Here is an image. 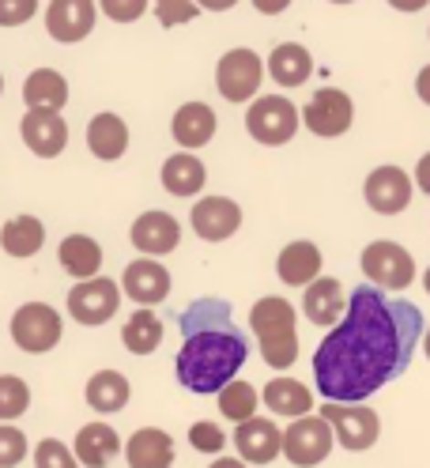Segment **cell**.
<instances>
[{"instance_id":"603a6c76","label":"cell","mask_w":430,"mask_h":468,"mask_svg":"<svg viewBox=\"0 0 430 468\" xmlns=\"http://www.w3.org/2000/svg\"><path fill=\"white\" fill-rule=\"evenodd\" d=\"M129 468H170L174 464V438L163 427H140L125 442Z\"/></svg>"},{"instance_id":"cb8c5ba5","label":"cell","mask_w":430,"mask_h":468,"mask_svg":"<svg viewBox=\"0 0 430 468\" xmlns=\"http://www.w3.org/2000/svg\"><path fill=\"white\" fill-rule=\"evenodd\" d=\"M88 152L102 163H118L129 152V125L110 110L95 113L88 122Z\"/></svg>"},{"instance_id":"4316f807","label":"cell","mask_w":430,"mask_h":468,"mask_svg":"<svg viewBox=\"0 0 430 468\" xmlns=\"http://www.w3.org/2000/svg\"><path fill=\"white\" fill-rule=\"evenodd\" d=\"M205 182H208V166L200 163L193 152H174L163 163V189L170 197L189 200V197H196L200 189H205Z\"/></svg>"},{"instance_id":"1f68e13d","label":"cell","mask_w":430,"mask_h":468,"mask_svg":"<svg viewBox=\"0 0 430 468\" xmlns=\"http://www.w3.org/2000/svg\"><path fill=\"white\" fill-rule=\"evenodd\" d=\"M121 344L132 351V356H152V351H159L163 344V321L152 306H140L121 329Z\"/></svg>"},{"instance_id":"60d3db41","label":"cell","mask_w":430,"mask_h":468,"mask_svg":"<svg viewBox=\"0 0 430 468\" xmlns=\"http://www.w3.org/2000/svg\"><path fill=\"white\" fill-rule=\"evenodd\" d=\"M253 8L261 16H283L287 8H291V0H253Z\"/></svg>"},{"instance_id":"44dd1931","label":"cell","mask_w":430,"mask_h":468,"mask_svg":"<svg viewBox=\"0 0 430 468\" xmlns=\"http://www.w3.org/2000/svg\"><path fill=\"white\" fill-rule=\"evenodd\" d=\"M215 129H219V122L208 102H182L178 113L170 117V133H174V140L185 152H196V148H205V144H212Z\"/></svg>"},{"instance_id":"d6986e66","label":"cell","mask_w":430,"mask_h":468,"mask_svg":"<svg viewBox=\"0 0 430 468\" xmlns=\"http://www.w3.org/2000/svg\"><path fill=\"white\" fill-rule=\"evenodd\" d=\"M348 299H351V295H343V283H340V280L318 276V280L306 287V295H302V314L313 321V325L332 329L336 321L348 314Z\"/></svg>"},{"instance_id":"ab89813d","label":"cell","mask_w":430,"mask_h":468,"mask_svg":"<svg viewBox=\"0 0 430 468\" xmlns=\"http://www.w3.org/2000/svg\"><path fill=\"white\" fill-rule=\"evenodd\" d=\"M38 16V0H0V27H23Z\"/></svg>"},{"instance_id":"f546056e","label":"cell","mask_w":430,"mask_h":468,"mask_svg":"<svg viewBox=\"0 0 430 468\" xmlns=\"http://www.w3.org/2000/svg\"><path fill=\"white\" fill-rule=\"evenodd\" d=\"M23 102L26 110H57L68 106V80L57 69H35L23 80Z\"/></svg>"},{"instance_id":"ee69618b","label":"cell","mask_w":430,"mask_h":468,"mask_svg":"<svg viewBox=\"0 0 430 468\" xmlns=\"http://www.w3.org/2000/svg\"><path fill=\"white\" fill-rule=\"evenodd\" d=\"M426 5H430V0H389V8L404 12V16H412V12H423Z\"/></svg>"},{"instance_id":"484cf974","label":"cell","mask_w":430,"mask_h":468,"mask_svg":"<svg viewBox=\"0 0 430 468\" xmlns=\"http://www.w3.org/2000/svg\"><path fill=\"white\" fill-rule=\"evenodd\" d=\"M132 397V386L121 370H95L88 378V386H83V400H88L99 416H113L121 412Z\"/></svg>"},{"instance_id":"277c9868","label":"cell","mask_w":430,"mask_h":468,"mask_svg":"<svg viewBox=\"0 0 430 468\" xmlns=\"http://www.w3.org/2000/svg\"><path fill=\"white\" fill-rule=\"evenodd\" d=\"M299 125H302V110L283 95H257L246 110V133L257 144H265V148H283V144H291Z\"/></svg>"},{"instance_id":"ac0fdd59","label":"cell","mask_w":430,"mask_h":468,"mask_svg":"<svg viewBox=\"0 0 430 468\" xmlns=\"http://www.w3.org/2000/svg\"><path fill=\"white\" fill-rule=\"evenodd\" d=\"M235 450L246 464H272L283 453V431L265 416H253L235 427Z\"/></svg>"},{"instance_id":"8fae6325","label":"cell","mask_w":430,"mask_h":468,"mask_svg":"<svg viewBox=\"0 0 430 468\" xmlns=\"http://www.w3.org/2000/svg\"><path fill=\"white\" fill-rule=\"evenodd\" d=\"M355 122V102L348 91H340V87H321V91H313V99L302 106V125L321 136V140H336L351 129Z\"/></svg>"},{"instance_id":"e0dca14e","label":"cell","mask_w":430,"mask_h":468,"mask_svg":"<svg viewBox=\"0 0 430 468\" xmlns=\"http://www.w3.org/2000/svg\"><path fill=\"white\" fill-rule=\"evenodd\" d=\"M129 239L140 250V257H166V253H174L178 242H182V223L170 216V212L152 208V212L136 216Z\"/></svg>"},{"instance_id":"83f0119b","label":"cell","mask_w":430,"mask_h":468,"mask_svg":"<svg viewBox=\"0 0 430 468\" xmlns=\"http://www.w3.org/2000/svg\"><path fill=\"white\" fill-rule=\"evenodd\" d=\"M57 261L61 269L79 283V280H91L102 272V246L91 239V234H68L57 246Z\"/></svg>"},{"instance_id":"2e32d148","label":"cell","mask_w":430,"mask_h":468,"mask_svg":"<svg viewBox=\"0 0 430 468\" xmlns=\"http://www.w3.org/2000/svg\"><path fill=\"white\" fill-rule=\"evenodd\" d=\"M189 223L205 242H226L242 227V208L231 197H200L189 212Z\"/></svg>"},{"instance_id":"8992f818","label":"cell","mask_w":430,"mask_h":468,"mask_svg":"<svg viewBox=\"0 0 430 468\" xmlns=\"http://www.w3.org/2000/svg\"><path fill=\"white\" fill-rule=\"evenodd\" d=\"M12 344L26 356H46L61 344L65 336V321L49 303H23L16 314H12Z\"/></svg>"},{"instance_id":"d4e9b609","label":"cell","mask_w":430,"mask_h":468,"mask_svg":"<svg viewBox=\"0 0 430 468\" xmlns=\"http://www.w3.org/2000/svg\"><path fill=\"white\" fill-rule=\"evenodd\" d=\"M261 400H265V408L272 416H283V420H302V416H309L313 412V393H309V386H302L299 378H272V382L265 386V393H261Z\"/></svg>"},{"instance_id":"d6a6232c","label":"cell","mask_w":430,"mask_h":468,"mask_svg":"<svg viewBox=\"0 0 430 468\" xmlns=\"http://www.w3.org/2000/svg\"><path fill=\"white\" fill-rule=\"evenodd\" d=\"M219 400V416L223 420H231V423H246L257 416V404H261V393H257L249 382H242V378H235L231 386H223L215 393Z\"/></svg>"},{"instance_id":"30bf717a","label":"cell","mask_w":430,"mask_h":468,"mask_svg":"<svg viewBox=\"0 0 430 468\" xmlns=\"http://www.w3.org/2000/svg\"><path fill=\"white\" fill-rule=\"evenodd\" d=\"M332 446H336V434L325 416L291 420V427L283 431V457L295 468H318L321 461H329Z\"/></svg>"},{"instance_id":"ffe728a7","label":"cell","mask_w":430,"mask_h":468,"mask_svg":"<svg viewBox=\"0 0 430 468\" xmlns=\"http://www.w3.org/2000/svg\"><path fill=\"white\" fill-rule=\"evenodd\" d=\"M321 265H325V257H321V250L313 246V242H306V239H299V242H287L283 250H279V257H276V276L287 283V287H309L313 280L321 276Z\"/></svg>"},{"instance_id":"f907efd6","label":"cell","mask_w":430,"mask_h":468,"mask_svg":"<svg viewBox=\"0 0 430 468\" xmlns=\"http://www.w3.org/2000/svg\"><path fill=\"white\" fill-rule=\"evenodd\" d=\"M0 95H5V76H0Z\"/></svg>"},{"instance_id":"7dc6e473","label":"cell","mask_w":430,"mask_h":468,"mask_svg":"<svg viewBox=\"0 0 430 468\" xmlns=\"http://www.w3.org/2000/svg\"><path fill=\"white\" fill-rule=\"evenodd\" d=\"M423 287H426V295H430V265H426V272H423Z\"/></svg>"},{"instance_id":"f35d334b","label":"cell","mask_w":430,"mask_h":468,"mask_svg":"<svg viewBox=\"0 0 430 468\" xmlns=\"http://www.w3.org/2000/svg\"><path fill=\"white\" fill-rule=\"evenodd\" d=\"M99 12L113 23H136L148 12V0H99Z\"/></svg>"},{"instance_id":"52a82bcc","label":"cell","mask_w":430,"mask_h":468,"mask_svg":"<svg viewBox=\"0 0 430 468\" xmlns=\"http://www.w3.org/2000/svg\"><path fill=\"white\" fill-rule=\"evenodd\" d=\"M121 295L125 291L118 287V280H110V276H91V280H79L72 291H68V317L76 321V325L83 329H99L106 325V321L118 314L121 306Z\"/></svg>"},{"instance_id":"74e56055","label":"cell","mask_w":430,"mask_h":468,"mask_svg":"<svg viewBox=\"0 0 430 468\" xmlns=\"http://www.w3.org/2000/svg\"><path fill=\"white\" fill-rule=\"evenodd\" d=\"M26 461V434L12 423H0V468H16Z\"/></svg>"},{"instance_id":"7a4b0ae2","label":"cell","mask_w":430,"mask_h":468,"mask_svg":"<svg viewBox=\"0 0 430 468\" xmlns=\"http://www.w3.org/2000/svg\"><path fill=\"white\" fill-rule=\"evenodd\" d=\"M182 336L174 374L178 386L196 397H212L231 386L249 359V340L231 321V303L223 299H196L182 314Z\"/></svg>"},{"instance_id":"836d02e7","label":"cell","mask_w":430,"mask_h":468,"mask_svg":"<svg viewBox=\"0 0 430 468\" xmlns=\"http://www.w3.org/2000/svg\"><path fill=\"white\" fill-rule=\"evenodd\" d=\"M31 408V386L19 374H0V423L19 420Z\"/></svg>"},{"instance_id":"e575fe53","label":"cell","mask_w":430,"mask_h":468,"mask_svg":"<svg viewBox=\"0 0 430 468\" xmlns=\"http://www.w3.org/2000/svg\"><path fill=\"white\" fill-rule=\"evenodd\" d=\"M189 446H193L196 453L215 457V453L226 450V434H223V427L212 423V420H196V423L189 427Z\"/></svg>"},{"instance_id":"7402d4cb","label":"cell","mask_w":430,"mask_h":468,"mask_svg":"<svg viewBox=\"0 0 430 468\" xmlns=\"http://www.w3.org/2000/svg\"><path fill=\"white\" fill-rule=\"evenodd\" d=\"M72 453H76L79 464H88V468H106L118 453H125V442H121L118 431H113L110 423L95 420V423H88V427L76 431Z\"/></svg>"},{"instance_id":"6da1fadb","label":"cell","mask_w":430,"mask_h":468,"mask_svg":"<svg viewBox=\"0 0 430 468\" xmlns=\"http://www.w3.org/2000/svg\"><path fill=\"white\" fill-rule=\"evenodd\" d=\"M423 333L426 321L415 303L389 299L382 287L362 283L351 291L348 314L313 351V386L325 400L366 404V397L412 367Z\"/></svg>"},{"instance_id":"f1b7e54d","label":"cell","mask_w":430,"mask_h":468,"mask_svg":"<svg viewBox=\"0 0 430 468\" xmlns=\"http://www.w3.org/2000/svg\"><path fill=\"white\" fill-rule=\"evenodd\" d=\"M46 246V223L38 216H12L5 227H0V250H5L8 257L16 261H26V257H35L42 253Z\"/></svg>"},{"instance_id":"7bdbcfd3","label":"cell","mask_w":430,"mask_h":468,"mask_svg":"<svg viewBox=\"0 0 430 468\" xmlns=\"http://www.w3.org/2000/svg\"><path fill=\"white\" fill-rule=\"evenodd\" d=\"M415 186H419V189L430 197V152H426V155L415 163Z\"/></svg>"},{"instance_id":"8d00e7d4","label":"cell","mask_w":430,"mask_h":468,"mask_svg":"<svg viewBox=\"0 0 430 468\" xmlns=\"http://www.w3.org/2000/svg\"><path fill=\"white\" fill-rule=\"evenodd\" d=\"M152 8H155V19L163 27H185L200 12L196 0H152Z\"/></svg>"},{"instance_id":"681fc988","label":"cell","mask_w":430,"mask_h":468,"mask_svg":"<svg viewBox=\"0 0 430 468\" xmlns=\"http://www.w3.org/2000/svg\"><path fill=\"white\" fill-rule=\"evenodd\" d=\"M329 5H355V0H329Z\"/></svg>"},{"instance_id":"4fadbf2b","label":"cell","mask_w":430,"mask_h":468,"mask_svg":"<svg viewBox=\"0 0 430 468\" xmlns=\"http://www.w3.org/2000/svg\"><path fill=\"white\" fill-rule=\"evenodd\" d=\"M95 19H99V0H49L46 31L53 42L76 46L95 31Z\"/></svg>"},{"instance_id":"9a60e30c","label":"cell","mask_w":430,"mask_h":468,"mask_svg":"<svg viewBox=\"0 0 430 468\" xmlns=\"http://www.w3.org/2000/svg\"><path fill=\"white\" fill-rule=\"evenodd\" d=\"M121 291L136 306H159L170 295V272L159 265V257H136L121 272Z\"/></svg>"},{"instance_id":"5b68a950","label":"cell","mask_w":430,"mask_h":468,"mask_svg":"<svg viewBox=\"0 0 430 468\" xmlns=\"http://www.w3.org/2000/svg\"><path fill=\"white\" fill-rule=\"evenodd\" d=\"M359 269L366 276V283H374L382 291H408L415 283V257L389 239L370 242L359 257Z\"/></svg>"},{"instance_id":"7c38bea8","label":"cell","mask_w":430,"mask_h":468,"mask_svg":"<svg viewBox=\"0 0 430 468\" xmlns=\"http://www.w3.org/2000/svg\"><path fill=\"white\" fill-rule=\"evenodd\" d=\"M362 197L378 216H400L412 204V174H404L393 163L374 166L362 182Z\"/></svg>"},{"instance_id":"ba28073f","label":"cell","mask_w":430,"mask_h":468,"mask_svg":"<svg viewBox=\"0 0 430 468\" xmlns=\"http://www.w3.org/2000/svg\"><path fill=\"white\" fill-rule=\"evenodd\" d=\"M318 416L329 420L336 442L343 450H351V453L370 450L382 438V420H378L374 408H366V404H336V400H325V408H321Z\"/></svg>"},{"instance_id":"3957f363","label":"cell","mask_w":430,"mask_h":468,"mask_svg":"<svg viewBox=\"0 0 430 468\" xmlns=\"http://www.w3.org/2000/svg\"><path fill=\"white\" fill-rule=\"evenodd\" d=\"M249 329L261 344V356L272 370H287L299 359V314L283 295H265L249 310Z\"/></svg>"},{"instance_id":"5bb4252c","label":"cell","mask_w":430,"mask_h":468,"mask_svg":"<svg viewBox=\"0 0 430 468\" xmlns=\"http://www.w3.org/2000/svg\"><path fill=\"white\" fill-rule=\"evenodd\" d=\"M19 136L31 155L57 159L68 148V122L57 110H26L19 122Z\"/></svg>"},{"instance_id":"9c48e42d","label":"cell","mask_w":430,"mask_h":468,"mask_svg":"<svg viewBox=\"0 0 430 468\" xmlns=\"http://www.w3.org/2000/svg\"><path fill=\"white\" fill-rule=\"evenodd\" d=\"M265 80V61L253 49H226L215 65V87L226 102H253Z\"/></svg>"},{"instance_id":"b9f144b4","label":"cell","mask_w":430,"mask_h":468,"mask_svg":"<svg viewBox=\"0 0 430 468\" xmlns=\"http://www.w3.org/2000/svg\"><path fill=\"white\" fill-rule=\"evenodd\" d=\"M415 95H419L423 106H430V65H423L419 76H415Z\"/></svg>"},{"instance_id":"4dcf8cb0","label":"cell","mask_w":430,"mask_h":468,"mask_svg":"<svg viewBox=\"0 0 430 468\" xmlns=\"http://www.w3.org/2000/svg\"><path fill=\"white\" fill-rule=\"evenodd\" d=\"M268 76L279 83V87H302L309 76H313V57L306 46L299 42H279L272 53H268Z\"/></svg>"},{"instance_id":"c3c4849f","label":"cell","mask_w":430,"mask_h":468,"mask_svg":"<svg viewBox=\"0 0 430 468\" xmlns=\"http://www.w3.org/2000/svg\"><path fill=\"white\" fill-rule=\"evenodd\" d=\"M423 347H426V359H430V325H426V336H423Z\"/></svg>"},{"instance_id":"d590c367","label":"cell","mask_w":430,"mask_h":468,"mask_svg":"<svg viewBox=\"0 0 430 468\" xmlns=\"http://www.w3.org/2000/svg\"><path fill=\"white\" fill-rule=\"evenodd\" d=\"M35 468H79V461L61 438H42L35 446Z\"/></svg>"},{"instance_id":"f6af8a7d","label":"cell","mask_w":430,"mask_h":468,"mask_svg":"<svg viewBox=\"0 0 430 468\" xmlns=\"http://www.w3.org/2000/svg\"><path fill=\"white\" fill-rule=\"evenodd\" d=\"M196 5L205 8V12H231V8L238 5V0H196Z\"/></svg>"},{"instance_id":"bcb514c9","label":"cell","mask_w":430,"mask_h":468,"mask_svg":"<svg viewBox=\"0 0 430 468\" xmlns=\"http://www.w3.org/2000/svg\"><path fill=\"white\" fill-rule=\"evenodd\" d=\"M208 468H249V464H246L242 457H215Z\"/></svg>"}]
</instances>
